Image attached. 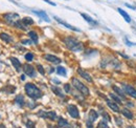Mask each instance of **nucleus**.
<instances>
[{
    "label": "nucleus",
    "mask_w": 136,
    "mask_h": 128,
    "mask_svg": "<svg viewBox=\"0 0 136 128\" xmlns=\"http://www.w3.org/2000/svg\"><path fill=\"white\" fill-rule=\"evenodd\" d=\"M64 43L67 46V48H69L72 51H81L83 49L82 43H80L76 38L72 37H67L64 39Z\"/></svg>",
    "instance_id": "nucleus-1"
},
{
    "label": "nucleus",
    "mask_w": 136,
    "mask_h": 128,
    "mask_svg": "<svg viewBox=\"0 0 136 128\" xmlns=\"http://www.w3.org/2000/svg\"><path fill=\"white\" fill-rule=\"evenodd\" d=\"M25 91H26V95L28 97H30L32 99H40L42 97V91L33 83H27L25 85Z\"/></svg>",
    "instance_id": "nucleus-2"
},
{
    "label": "nucleus",
    "mask_w": 136,
    "mask_h": 128,
    "mask_svg": "<svg viewBox=\"0 0 136 128\" xmlns=\"http://www.w3.org/2000/svg\"><path fill=\"white\" fill-rule=\"evenodd\" d=\"M72 85H73L75 88L78 89L83 96H88V95H89V89H88L87 86H85L79 79L73 78V79H72Z\"/></svg>",
    "instance_id": "nucleus-3"
},
{
    "label": "nucleus",
    "mask_w": 136,
    "mask_h": 128,
    "mask_svg": "<svg viewBox=\"0 0 136 128\" xmlns=\"http://www.w3.org/2000/svg\"><path fill=\"white\" fill-rule=\"evenodd\" d=\"M4 20L9 23V24H12V25H15L19 20H20V16L18 14H15V13H9V14H5L3 16Z\"/></svg>",
    "instance_id": "nucleus-4"
},
{
    "label": "nucleus",
    "mask_w": 136,
    "mask_h": 128,
    "mask_svg": "<svg viewBox=\"0 0 136 128\" xmlns=\"http://www.w3.org/2000/svg\"><path fill=\"white\" fill-rule=\"evenodd\" d=\"M97 118H98V113H97L95 110L91 109V110L89 111V117H88V120H87V122H86L87 128H93V122H94Z\"/></svg>",
    "instance_id": "nucleus-5"
},
{
    "label": "nucleus",
    "mask_w": 136,
    "mask_h": 128,
    "mask_svg": "<svg viewBox=\"0 0 136 128\" xmlns=\"http://www.w3.org/2000/svg\"><path fill=\"white\" fill-rule=\"evenodd\" d=\"M38 115L41 117V118H48L49 120H55V118H57L55 111H47V112H45V111L41 110V111L38 112Z\"/></svg>",
    "instance_id": "nucleus-6"
},
{
    "label": "nucleus",
    "mask_w": 136,
    "mask_h": 128,
    "mask_svg": "<svg viewBox=\"0 0 136 128\" xmlns=\"http://www.w3.org/2000/svg\"><path fill=\"white\" fill-rule=\"evenodd\" d=\"M23 71H24V73H25V75H27L28 77H32V78H34L35 76H36V72H35V68L32 66V65H29V64H24L23 65Z\"/></svg>",
    "instance_id": "nucleus-7"
},
{
    "label": "nucleus",
    "mask_w": 136,
    "mask_h": 128,
    "mask_svg": "<svg viewBox=\"0 0 136 128\" xmlns=\"http://www.w3.org/2000/svg\"><path fill=\"white\" fill-rule=\"evenodd\" d=\"M68 113L70 114V117L75 118V119H78L80 117V113H79V109L77 108V106L75 105H69L68 106Z\"/></svg>",
    "instance_id": "nucleus-8"
},
{
    "label": "nucleus",
    "mask_w": 136,
    "mask_h": 128,
    "mask_svg": "<svg viewBox=\"0 0 136 128\" xmlns=\"http://www.w3.org/2000/svg\"><path fill=\"white\" fill-rule=\"evenodd\" d=\"M53 18L59 22V23H61L62 25H64L65 27H67V28H69V30H72V31H75V32H80V30L79 28H77V27H75V26H72V25H70V24H68L67 22H65V21H63V20H61L59 17H57V16H53Z\"/></svg>",
    "instance_id": "nucleus-9"
},
{
    "label": "nucleus",
    "mask_w": 136,
    "mask_h": 128,
    "mask_svg": "<svg viewBox=\"0 0 136 128\" xmlns=\"http://www.w3.org/2000/svg\"><path fill=\"white\" fill-rule=\"evenodd\" d=\"M122 87H123V89L126 90V92H127L128 95H130L131 97H133V98L136 99V89H134L132 86H130V85H128V84H123Z\"/></svg>",
    "instance_id": "nucleus-10"
},
{
    "label": "nucleus",
    "mask_w": 136,
    "mask_h": 128,
    "mask_svg": "<svg viewBox=\"0 0 136 128\" xmlns=\"http://www.w3.org/2000/svg\"><path fill=\"white\" fill-rule=\"evenodd\" d=\"M44 59H46L47 61H49L51 63H54V64H60L61 63V59H59L58 57L52 56V55H45Z\"/></svg>",
    "instance_id": "nucleus-11"
},
{
    "label": "nucleus",
    "mask_w": 136,
    "mask_h": 128,
    "mask_svg": "<svg viewBox=\"0 0 136 128\" xmlns=\"http://www.w3.org/2000/svg\"><path fill=\"white\" fill-rule=\"evenodd\" d=\"M78 74H79L82 78H84L85 80H87L88 82H92V79H91L90 75H89L88 73H86L85 71H83L82 68H79V69H78Z\"/></svg>",
    "instance_id": "nucleus-12"
},
{
    "label": "nucleus",
    "mask_w": 136,
    "mask_h": 128,
    "mask_svg": "<svg viewBox=\"0 0 136 128\" xmlns=\"http://www.w3.org/2000/svg\"><path fill=\"white\" fill-rule=\"evenodd\" d=\"M11 61H12V64L15 66L16 71H17V72H20V71H21V63H20V61H19L17 58H15V57H12V58H11Z\"/></svg>",
    "instance_id": "nucleus-13"
},
{
    "label": "nucleus",
    "mask_w": 136,
    "mask_h": 128,
    "mask_svg": "<svg viewBox=\"0 0 136 128\" xmlns=\"http://www.w3.org/2000/svg\"><path fill=\"white\" fill-rule=\"evenodd\" d=\"M36 15H38L39 17H41L43 20H45L46 22H50V19L48 18V16L46 15V13L44 12V11H33Z\"/></svg>",
    "instance_id": "nucleus-14"
},
{
    "label": "nucleus",
    "mask_w": 136,
    "mask_h": 128,
    "mask_svg": "<svg viewBox=\"0 0 136 128\" xmlns=\"http://www.w3.org/2000/svg\"><path fill=\"white\" fill-rule=\"evenodd\" d=\"M107 105H108L113 111H115V112H120V111H119V107H118L114 102H112V101H110V100H107Z\"/></svg>",
    "instance_id": "nucleus-15"
},
{
    "label": "nucleus",
    "mask_w": 136,
    "mask_h": 128,
    "mask_svg": "<svg viewBox=\"0 0 136 128\" xmlns=\"http://www.w3.org/2000/svg\"><path fill=\"white\" fill-rule=\"evenodd\" d=\"M0 39L3 40V41H4V42H7V43H10V42H12V41H13L12 37H11L10 35L5 34V33H1V34H0Z\"/></svg>",
    "instance_id": "nucleus-16"
},
{
    "label": "nucleus",
    "mask_w": 136,
    "mask_h": 128,
    "mask_svg": "<svg viewBox=\"0 0 136 128\" xmlns=\"http://www.w3.org/2000/svg\"><path fill=\"white\" fill-rule=\"evenodd\" d=\"M117 11H118V12H119V14H120V15L125 18V20H126L127 22H131V17H130V16H129V15H128V14H127V13H126L122 9L118 8V9H117Z\"/></svg>",
    "instance_id": "nucleus-17"
},
{
    "label": "nucleus",
    "mask_w": 136,
    "mask_h": 128,
    "mask_svg": "<svg viewBox=\"0 0 136 128\" xmlns=\"http://www.w3.org/2000/svg\"><path fill=\"white\" fill-rule=\"evenodd\" d=\"M51 90H52L58 97H60V98H64V97H65V95L62 92V90H61L59 87H57V86H52V87H51Z\"/></svg>",
    "instance_id": "nucleus-18"
},
{
    "label": "nucleus",
    "mask_w": 136,
    "mask_h": 128,
    "mask_svg": "<svg viewBox=\"0 0 136 128\" xmlns=\"http://www.w3.org/2000/svg\"><path fill=\"white\" fill-rule=\"evenodd\" d=\"M28 36H29V38L34 41V43H37V42H38V34H37L36 32H34V31L28 32Z\"/></svg>",
    "instance_id": "nucleus-19"
},
{
    "label": "nucleus",
    "mask_w": 136,
    "mask_h": 128,
    "mask_svg": "<svg viewBox=\"0 0 136 128\" xmlns=\"http://www.w3.org/2000/svg\"><path fill=\"white\" fill-rule=\"evenodd\" d=\"M15 102H16L19 106H23V105H24V98H23V96H22V95L17 96L16 99H15Z\"/></svg>",
    "instance_id": "nucleus-20"
},
{
    "label": "nucleus",
    "mask_w": 136,
    "mask_h": 128,
    "mask_svg": "<svg viewBox=\"0 0 136 128\" xmlns=\"http://www.w3.org/2000/svg\"><path fill=\"white\" fill-rule=\"evenodd\" d=\"M58 125H59V127H68L69 126V124H68V122L65 120V119H63V118H60L59 119V122H58Z\"/></svg>",
    "instance_id": "nucleus-21"
},
{
    "label": "nucleus",
    "mask_w": 136,
    "mask_h": 128,
    "mask_svg": "<svg viewBox=\"0 0 136 128\" xmlns=\"http://www.w3.org/2000/svg\"><path fill=\"white\" fill-rule=\"evenodd\" d=\"M120 112H121L126 118H128V119H132V118H133V113H132L129 109H127V108H123Z\"/></svg>",
    "instance_id": "nucleus-22"
},
{
    "label": "nucleus",
    "mask_w": 136,
    "mask_h": 128,
    "mask_svg": "<svg viewBox=\"0 0 136 128\" xmlns=\"http://www.w3.org/2000/svg\"><path fill=\"white\" fill-rule=\"evenodd\" d=\"M112 88H113V90H114V91H115V92H116L119 97H121L122 99H125V92H123L120 88H118V87H117V86H115V85H114V86H112Z\"/></svg>",
    "instance_id": "nucleus-23"
},
{
    "label": "nucleus",
    "mask_w": 136,
    "mask_h": 128,
    "mask_svg": "<svg viewBox=\"0 0 136 128\" xmlns=\"http://www.w3.org/2000/svg\"><path fill=\"white\" fill-rule=\"evenodd\" d=\"M57 73H58V75H60V76H64V77L67 75L66 69H65L64 67H62V66H59V67L57 68Z\"/></svg>",
    "instance_id": "nucleus-24"
},
{
    "label": "nucleus",
    "mask_w": 136,
    "mask_h": 128,
    "mask_svg": "<svg viewBox=\"0 0 136 128\" xmlns=\"http://www.w3.org/2000/svg\"><path fill=\"white\" fill-rule=\"evenodd\" d=\"M22 22L25 24V25H30V24H34V20L29 17H25L22 19Z\"/></svg>",
    "instance_id": "nucleus-25"
},
{
    "label": "nucleus",
    "mask_w": 136,
    "mask_h": 128,
    "mask_svg": "<svg viewBox=\"0 0 136 128\" xmlns=\"http://www.w3.org/2000/svg\"><path fill=\"white\" fill-rule=\"evenodd\" d=\"M82 17H83V18H85V20H86V21H88V22H90V23H92V24H96V22H95L94 20H92V18H91V17L87 16L86 14H82Z\"/></svg>",
    "instance_id": "nucleus-26"
},
{
    "label": "nucleus",
    "mask_w": 136,
    "mask_h": 128,
    "mask_svg": "<svg viewBox=\"0 0 136 128\" xmlns=\"http://www.w3.org/2000/svg\"><path fill=\"white\" fill-rule=\"evenodd\" d=\"M15 26H17L18 28H21V30H26V25L24 23H22V21H20V20L15 24Z\"/></svg>",
    "instance_id": "nucleus-27"
},
{
    "label": "nucleus",
    "mask_w": 136,
    "mask_h": 128,
    "mask_svg": "<svg viewBox=\"0 0 136 128\" xmlns=\"http://www.w3.org/2000/svg\"><path fill=\"white\" fill-rule=\"evenodd\" d=\"M110 97H111V99H112L113 101H115V102H117V103H120V102H121V99L118 98V97H116V95H114V94H110Z\"/></svg>",
    "instance_id": "nucleus-28"
},
{
    "label": "nucleus",
    "mask_w": 136,
    "mask_h": 128,
    "mask_svg": "<svg viewBox=\"0 0 136 128\" xmlns=\"http://www.w3.org/2000/svg\"><path fill=\"white\" fill-rule=\"evenodd\" d=\"M97 128H109V126L106 124V121H101L97 125Z\"/></svg>",
    "instance_id": "nucleus-29"
},
{
    "label": "nucleus",
    "mask_w": 136,
    "mask_h": 128,
    "mask_svg": "<svg viewBox=\"0 0 136 128\" xmlns=\"http://www.w3.org/2000/svg\"><path fill=\"white\" fill-rule=\"evenodd\" d=\"M25 59H26V61H33V59H34V55H33L32 53H28V54L25 55Z\"/></svg>",
    "instance_id": "nucleus-30"
},
{
    "label": "nucleus",
    "mask_w": 136,
    "mask_h": 128,
    "mask_svg": "<svg viewBox=\"0 0 136 128\" xmlns=\"http://www.w3.org/2000/svg\"><path fill=\"white\" fill-rule=\"evenodd\" d=\"M37 68H38V71L40 72V74H41V75H45V72H44V68H43V66H42V65L38 64V65H37Z\"/></svg>",
    "instance_id": "nucleus-31"
},
{
    "label": "nucleus",
    "mask_w": 136,
    "mask_h": 128,
    "mask_svg": "<svg viewBox=\"0 0 136 128\" xmlns=\"http://www.w3.org/2000/svg\"><path fill=\"white\" fill-rule=\"evenodd\" d=\"M26 127H27V128H35V123H34L33 121H28V122L26 123Z\"/></svg>",
    "instance_id": "nucleus-32"
},
{
    "label": "nucleus",
    "mask_w": 136,
    "mask_h": 128,
    "mask_svg": "<svg viewBox=\"0 0 136 128\" xmlns=\"http://www.w3.org/2000/svg\"><path fill=\"white\" fill-rule=\"evenodd\" d=\"M64 88H65V91H66V92H70V85H69V84H65V85H64Z\"/></svg>",
    "instance_id": "nucleus-33"
},
{
    "label": "nucleus",
    "mask_w": 136,
    "mask_h": 128,
    "mask_svg": "<svg viewBox=\"0 0 136 128\" xmlns=\"http://www.w3.org/2000/svg\"><path fill=\"white\" fill-rule=\"evenodd\" d=\"M44 1H45V2H47V3H48V4H50V5H53V7H55V3H54V2H51L50 0H44Z\"/></svg>",
    "instance_id": "nucleus-34"
},
{
    "label": "nucleus",
    "mask_w": 136,
    "mask_h": 128,
    "mask_svg": "<svg viewBox=\"0 0 136 128\" xmlns=\"http://www.w3.org/2000/svg\"><path fill=\"white\" fill-rule=\"evenodd\" d=\"M22 43H23V44H30L32 41H30V40H22Z\"/></svg>",
    "instance_id": "nucleus-35"
},
{
    "label": "nucleus",
    "mask_w": 136,
    "mask_h": 128,
    "mask_svg": "<svg viewBox=\"0 0 136 128\" xmlns=\"http://www.w3.org/2000/svg\"><path fill=\"white\" fill-rule=\"evenodd\" d=\"M115 121H116V123H117V124H118L119 126L121 125V122H120V119H118V118H116V119H115Z\"/></svg>",
    "instance_id": "nucleus-36"
},
{
    "label": "nucleus",
    "mask_w": 136,
    "mask_h": 128,
    "mask_svg": "<svg viewBox=\"0 0 136 128\" xmlns=\"http://www.w3.org/2000/svg\"><path fill=\"white\" fill-rule=\"evenodd\" d=\"M126 42H127V43H128V45H135V44H134V43H132V42H130V41H129V40H128V39H126Z\"/></svg>",
    "instance_id": "nucleus-37"
},
{
    "label": "nucleus",
    "mask_w": 136,
    "mask_h": 128,
    "mask_svg": "<svg viewBox=\"0 0 136 128\" xmlns=\"http://www.w3.org/2000/svg\"><path fill=\"white\" fill-rule=\"evenodd\" d=\"M126 5H127V7H128V8H131V9H132V10H135V8H134V7H131V5H130V4H126Z\"/></svg>",
    "instance_id": "nucleus-38"
},
{
    "label": "nucleus",
    "mask_w": 136,
    "mask_h": 128,
    "mask_svg": "<svg viewBox=\"0 0 136 128\" xmlns=\"http://www.w3.org/2000/svg\"><path fill=\"white\" fill-rule=\"evenodd\" d=\"M128 106H129V107H133V104H132L131 102H128Z\"/></svg>",
    "instance_id": "nucleus-39"
},
{
    "label": "nucleus",
    "mask_w": 136,
    "mask_h": 128,
    "mask_svg": "<svg viewBox=\"0 0 136 128\" xmlns=\"http://www.w3.org/2000/svg\"><path fill=\"white\" fill-rule=\"evenodd\" d=\"M21 80H22V81H24V80H25V76H24V75H22V76H21Z\"/></svg>",
    "instance_id": "nucleus-40"
},
{
    "label": "nucleus",
    "mask_w": 136,
    "mask_h": 128,
    "mask_svg": "<svg viewBox=\"0 0 136 128\" xmlns=\"http://www.w3.org/2000/svg\"><path fill=\"white\" fill-rule=\"evenodd\" d=\"M52 82H54V83H57V84H59V83H60V81H58V80H54V79L52 80Z\"/></svg>",
    "instance_id": "nucleus-41"
},
{
    "label": "nucleus",
    "mask_w": 136,
    "mask_h": 128,
    "mask_svg": "<svg viewBox=\"0 0 136 128\" xmlns=\"http://www.w3.org/2000/svg\"><path fill=\"white\" fill-rule=\"evenodd\" d=\"M127 128H135V127H133V126H128Z\"/></svg>",
    "instance_id": "nucleus-42"
},
{
    "label": "nucleus",
    "mask_w": 136,
    "mask_h": 128,
    "mask_svg": "<svg viewBox=\"0 0 136 128\" xmlns=\"http://www.w3.org/2000/svg\"><path fill=\"white\" fill-rule=\"evenodd\" d=\"M0 128H5V127H4L3 125H0Z\"/></svg>",
    "instance_id": "nucleus-43"
}]
</instances>
